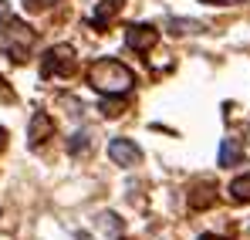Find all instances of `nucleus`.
Instances as JSON below:
<instances>
[{
  "label": "nucleus",
  "mask_w": 250,
  "mask_h": 240,
  "mask_svg": "<svg viewBox=\"0 0 250 240\" xmlns=\"http://www.w3.org/2000/svg\"><path fill=\"white\" fill-rule=\"evenodd\" d=\"M88 85H95L98 91H108V95H125V91L135 85V75L125 68L122 61L102 58V61L91 65V71H88Z\"/></svg>",
  "instance_id": "f257e3e1"
},
{
  "label": "nucleus",
  "mask_w": 250,
  "mask_h": 240,
  "mask_svg": "<svg viewBox=\"0 0 250 240\" xmlns=\"http://www.w3.org/2000/svg\"><path fill=\"white\" fill-rule=\"evenodd\" d=\"M44 75H61V78H68V75H75L78 71V58H75V47L71 44H58V47H51L47 54H44Z\"/></svg>",
  "instance_id": "f03ea898"
},
{
  "label": "nucleus",
  "mask_w": 250,
  "mask_h": 240,
  "mask_svg": "<svg viewBox=\"0 0 250 240\" xmlns=\"http://www.w3.org/2000/svg\"><path fill=\"white\" fill-rule=\"evenodd\" d=\"M51 135H54V119H51L47 112H34V115H31V125H27V146L38 149Z\"/></svg>",
  "instance_id": "7ed1b4c3"
},
{
  "label": "nucleus",
  "mask_w": 250,
  "mask_h": 240,
  "mask_svg": "<svg viewBox=\"0 0 250 240\" xmlns=\"http://www.w3.org/2000/svg\"><path fill=\"white\" fill-rule=\"evenodd\" d=\"M125 41H128V47H135V51H152L156 44H159V31L156 27H149V24H132L128 31H125Z\"/></svg>",
  "instance_id": "20e7f679"
},
{
  "label": "nucleus",
  "mask_w": 250,
  "mask_h": 240,
  "mask_svg": "<svg viewBox=\"0 0 250 240\" xmlns=\"http://www.w3.org/2000/svg\"><path fill=\"white\" fill-rule=\"evenodd\" d=\"M108 156H112V162H119V166H135V162L142 159L139 146L128 142V139H112L108 142Z\"/></svg>",
  "instance_id": "39448f33"
},
{
  "label": "nucleus",
  "mask_w": 250,
  "mask_h": 240,
  "mask_svg": "<svg viewBox=\"0 0 250 240\" xmlns=\"http://www.w3.org/2000/svg\"><path fill=\"white\" fill-rule=\"evenodd\" d=\"M213 203H216V186L200 183V186L189 190V206H193V210H209Z\"/></svg>",
  "instance_id": "423d86ee"
},
{
  "label": "nucleus",
  "mask_w": 250,
  "mask_h": 240,
  "mask_svg": "<svg viewBox=\"0 0 250 240\" xmlns=\"http://www.w3.org/2000/svg\"><path fill=\"white\" fill-rule=\"evenodd\" d=\"M240 159H244L240 142L237 139H223V146H220V166H237Z\"/></svg>",
  "instance_id": "0eeeda50"
},
{
  "label": "nucleus",
  "mask_w": 250,
  "mask_h": 240,
  "mask_svg": "<svg viewBox=\"0 0 250 240\" xmlns=\"http://www.w3.org/2000/svg\"><path fill=\"white\" fill-rule=\"evenodd\" d=\"M125 109H128V98H125V95H112V98L102 102V112H105L108 119H119Z\"/></svg>",
  "instance_id": "6e6552de"
},
{
  "label": "nucleus",
  "mask_w": 250,
  "mask_h": 240,
  "mask_svg": "<svg viewBox=\"0 0 250 240\" xmlns=\"http://www.w3.org/2000/svg\"><path fill=\"white\" fill-rule=\"evenodd\" d=\"M230 193H233L237 200L250 203V173H247V176H240V179H233V186H230Z\"/></svg>",
  "instance_id": "1a4fd4ad"
},
{
  "label": "nucleus",
  "mask_w": 250,
  "mask_h": 240,
  "mask_svg": "<svg viewBox=\"0 0 250 240\" xmlns=\"http://www.w3.org/2000/svg\"><path fill=\"white\" fill-rule=\"evenodd\" d=\"M200 24L196 21H169V34H196Z\"/></svg>",
  "instance_id": "9d476101"
},
{
  "label": "nucleus",
  "mask_w": 250,
  "mask_h": 240,
  "mask_svg": "<svg viewBox=\"0 0 250 240\" xmlns=\"http://www.w3.org/2000/svg\"><path fill=\"white\" fill-rule=\"evenodd\" d=\"M88 139H91V135H88V132H78V135H75V139H71V153H82V149H88V146H91V142H88Z\"/></svg>",
  "instance_id": "9b49d317"
},
{
  "label": "nucleus",
  "mask_w": 250,
  "mask_h": 240,
  "mask_svg": "<svg viewBox=\"0 0 250 240\" xmlns=\"http://www.w3.org/2000/svg\"><path fill=\"white\" fill-rule=\"evenodd\" d=\"M0 102H7V105L14 102V88L7 85V78H0Z\"/></svg>",
  "instance_id": "f8f14e48"
},
{
  "label": "nucleus",
  "mask_w": 250,
  "mask_h": 240,
  "mask_svg": "<svg viewBox=\"0 0 250 240\" xmlns=\"http://www.w3.org/2000/svg\"><path fill=\"white\" fill-rule=\"evenodd\" d=\"M119 10V3H105V7H98V21H105V17H112Z\"/></svg>",
  "instance_id": "ddd939ff"
},
{
  "label": "nucleus",
  "mask_w": 250,
  "mask_h": 240,
  "mask_svg": "<svg viewBox=\"0 0 250 240\" xmlns=\"http://www.w3.org/2000/svg\"><path fill=\"white\" fill-rule=\"evenodd\" d=\"M47 3H54V0H24V7H27V10H44Z\"/></svg>",
  "instance_id": "4468645a"
},
{
  "label": "nucleus",
  "mask_w": 250,
  "mask_h": 240,
  "mask_svg": "<svg viewBox=\"0 0 250 240\" xmlns=\"http://www.w3.org/2000/svg\"><path fill=\"white\" fill-rule=\"evenodd\" d=\"M200 240H227V237H216V234H203Z\"/></svg>",
  "instance_id": "2eb2a0df"
},
{
  "label": "nucleus",
  "mask_w": 250,
  "mask_h": 240,
  "mask_svg": "<svg viewBox=\"0 0 250 240\" xmlns=\"http://www.w3.org/2000/svg\"><path fill=\"white\" fill-rule=\"evenodd\" d=\"M3 17H7V3L0 0V21H3Z\"/></svg>",
  "instance_id": "dca6fc26"
},
{
  "label": "nucleus",
  "mask_w": 250,
  "mask_h": 240,
  "mask_svg": "<svg viewBox=\"0 0 250 240\" xmlns=\"http://www.w3.org/2000/svg\"><path fill=\"white\" fill-rule=\"evenodd\" d=\"M3 142H7V132H3V129H0V149H3Z\"/></svg>",
  "instance_id": "f3484780"
}]
</instances>
